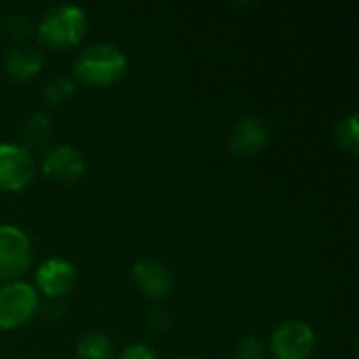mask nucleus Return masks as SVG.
<instances>
[{
	"mask_svg": "<svg viewBox=\"0 0 359 359\" xmlns=\"http://www.w3.org/2000/svg\"><path fill=\"white\" fill-rule=\"evenodd\" d=\"M84 168H86V160H84L82 151L67 143H57V145L48 147L40 160L42 175L57 183H72V181L80 179Z\"/></svg>",
	"mask_w": 359,
	"mask_h": 359,
	"instance_id": "nucleus-8",
	"label": "nucleus"
},
{
	"mask_svg": "<svg viewBox=\"0 0 359 359\" xmlns=\"http://www.w3.org/2000/svg\"><path fill=\"white\" fill-rule=\"evenodd\" d=\"M78 273L72 261L63 257H48L44 259L36 271H34V288L38 294H44L48 299H59L72 292L76 286Z\"/></svg>",
	"mask_w": 359,
	"mask_h": 359,
	"instance_id": "nucleus-7",
	"label": "nucleus"
},
{
	"mask_svg": "<svg viewBox=\"0 0 359 359\" xmlns=\"http://www.w3.org/2000/svg\"><path fill=\"white\" fill-rule=\"evenodd\" d=\"M53 133V122L44 111H34L27 116V120L21 126V139H23V147H27L32 151V147H40L50 139Z\"/></svg>",
	"mask_w": 359,
	"mask_h": 359,
	"instance_id": "nucleus-12",
	"label": "nucleus"
},
{
	"mask_svg": "<svg viewBox=\"0 0 359 359\" xmlns=\"http://www.w3.org/2000/svg\"><path fill=\"white\" fill-rule=\"evenodd\" d=\"M80 359H109L114 355V343L103 332H86L76 345Z\"/></svg>",
	"mask_w": 359,
	"mask_h": 359,
	"instance_id": "nucleus-13",
	"label": "nucleus"
},
{
	"mask_svg": "<svg viewBox=\"0 0 359 359\" xmlns=\"http://www.w3.org/2000/svg\"><path fill=\"white\" fill-rule=\"evenodd\" d=\"M179 359H198V358H189V355H183V358H179Z\"/></svg>",
	"mask_w": 359,
	"mask_h": 359,
	"instance_id": "nucleus-18",
	"label": "nucleus"
},
{
	"mask_svg": "<svg viewBox=\"0 0 359 359\" xmlns=\"http://www.w3.org/2000/svg\"><path fill=\"white\" fill-rule=\"evenodd\" d=\"M135 286L149 299H164L175 288L170 269L158 259H141L133 265Z\"/></svg>",
	"mask_w": 359,
	"mask_h": 359,
	"instance_id": "nucleus-10",
	"label": "nucleus"
},
{
	"mask_svg": "<svg viewBox=\"0 0 359 359\" xmlns=\"http://www.w3.org/2000/svg\"><path fill=\"white\" fill-rule=\"evenodd\" d=\"M334 139L339 147L347 154H358L359 149V130H358V111L347 114L337 122Z\"/></svg>",
	"mask_w": 359,
	"mask_h": 359,
	"instance_id": "nucleus-14",
	"label": "nucleus"
},
{
	"mask_svg": "<svg viewBox=\"0 0 359 359\" xmlns=\"http://www.w3.org/2000/svg\"><path fill=\"white\" fill-rule=\"evenodd\" d=\"M36 175V160L21 143H0V191H21Z\"/></svg>",
	"mask_w": 359,
	"mask_h": 359,
	"instance_id": "nucleus-6",
	"label": "nucleus"
},
{
	"mask_svg": "<svg viewBox=\"0 0 359 359\" xmlns=\"http://www.w3.org/2000/svg\"><path fill=\"white\" fill-rule=\"evenodd\" d=\"M88 29V15L80 4L61 2L50 6L36 25L40 44L48 48H72L82 42Z\"/></svg>",
	"mask_w": 359,
	"mask_h": 359,
	"instance_id": "nucleus-2",
	"label": "nucleus"
},
{
	"mask_svg": "<svg viewBox=\"0 0 359 359\" xmlns=\"http://www.w3.org/2000/svg\"><path fill=\"white\" fill-rule=\"evenodd\" d=\"M2 65H4V72L8 78H13L17 82H25L40 74V69L44 65V55L34 46L17 44L11 50H6Z\"/></svg>",
	"mask_w": 359,
	"mask_h": 359,
	"instance_id": "nucleus-11",
	"label": "nucleus"
},
{
	"mask_svg": "<svg viewBox=\"0 0 359 359\" xmlns=\"http://www.w3.org/2000/svg\"><path fill=\"white\" fill-rule=\"evenodd\" d=\"M40 309V294L25 280L0 284V328L15 330L25 326Z\"/></svg>",
	"mask_w": 359,
	"mask_h": 359,
	"instance_id": "nucleus-3",
	"label": "nucleus"
},
{
	"mask_svg": "<svg viewBox=\"0 0 359 359\" xmlns=\"http://www.w3.org/2000/svg\"><path fill=\"white\" fill-rule=\"evenodd\" d=\"M271 139V130L267 122L259 116H244L236 122V126L229 133V149L236 156L250 158L261 154Z\"/></svg>",
	"mask_w": 359,
	"mask_h": 359,
	"instance_id": "nucleus-9",
	"label": "nucleus"
},
{
	"mask_svg": "<svg viewBox=\"0 0 359 359\" xmlns=\"http://www.w3.org/2000/svg\"><path fill=\"white\" fill-rule=\"evenodd\" d=\"M76 80L69 78V76H57L53 80L46 82L44 86V99L48 103H65L74 97L76 93Z\"/></svg>",
	"mask_w": 359,
	"mask_h": 359,
	"instance_id": "nucleus-15",
	"label": "nucleus"
},
{
	"mask_svg": "<svg viewBox=\"0 0 359 359\" xmlns=\"http://www.w3.org/2000/svg\"><path fill=\"white\" fill-rule=\"evenodd\" d=\"M233 359H267V347L259 337L246 334L238 341Z\"/></svg>",
	"mask_w": 359,
	"mask_h": 359,
	"instance_id": "nucleus-16",
	"label": "nucleus"
},
{
	"mask_svg": "<svg viewBox=\"0 0 359 359\" xmlns=\"http://www.w3.org/2000/svg\"><path fill=\"white\" fill-rule=\"evenodd\" d=\"M118 359H160V358H158V353H156L149 345H145V343H133V345H128V347H124V349L120 351Z\"/></svg>",
	"mask_w": 359,
	"mask_h": 359,
	"instance_id": "nucleus-17",
	"label": "nucleus"
},
{
	"mask_svg": "<svg viewBox=\"0 0 359 359\" xmlns=\"http://www.w3.org/2000/svg\"><path fill=\"white\" fill-rule=\"evenodd\" d=\"M32 261L34 244L29 236L13 223H0V280H19Z\"/></svg>",
	"mask_w": 359,
	"mask_h": 359,
	"instance_id": "nucleus-5",
	"label": "nucleus"
},
{
	"mask_svg": "<svg viewBox=\"0 0 359 359\" xmlns=\"http://www.w3.org/2000/svg\"><path fill=\"white\" fill-rule=\"evenodd\" d=\"M316 349V330L305 320H284L269 337V353L276 359H307Z\"/></svg>",
	"mask_w": 359,
	"mask_h": 359,
	"instance_id": "nucleus-4",
	"label": "nucleus"
},
{
	"mask_svg": "<svg viewBox=\"0 0 359 359\" xmlns=\"http://www.w3.org/2000/svg\"><path fill=\"white\" fill-rule=\"evenodd\" d=\"M74 80L95 88H105L120 82L128 67L126 53L111 42H93L74 59Z\"/></svg>",
	"mask_w": 359,
	"mask_h": 359,
	"instance_id": "nucleus-1",
	"label": "nucleus"
}]
</instances>
